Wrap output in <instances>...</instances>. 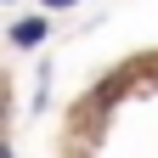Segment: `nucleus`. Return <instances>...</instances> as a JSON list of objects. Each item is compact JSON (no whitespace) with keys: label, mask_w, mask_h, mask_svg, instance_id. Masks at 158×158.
<instances>
[{"label":"nucleus","mask_w":158,"mask_h":158,"mask_svg":"<svg viewBox=\"0 0 158 158\" xmlns=\"http://www.w3.org/2000/svg\"><path fill=\"white\" fill-rule=\"evenodd\" d=\"M6 40H11L17 51H40V45L51 40V17H45V11H28V17H11Z\"/></svg>","instance_id":"obj_1"},{"label":"nucleus","mask_w":158,"mask_h":158,"mask_svg":"<svg viewBox=\"0 0 158 158\" xmlns=\"http://www.w3.org/2000/svg\"><path fill=\"white\" fill-rule=\"evenodd\" d=\"M45 11H68V6H79V0H40Z\"/></svg>","instance_id":"obj_2"},{"label":"nucleus","mask_w":158,"mask_h":158,"mask_svg":"<svg viewBox=\"0 0 158 158\" xmlns=\"http://www.w3.org/2000/svg\"><path fill=\"white\" fill-rule=\"evenodd\" d=\"M0 158H11V141H6V135H0Z\"/></svg>","instance_id":"obj_3"},{"label":"nucleus","mask_w":158,"mask_h":158,"mask_svg":"<svg viewBox=\"0 0 158 158\" xmlns=\"http://www.w3.org/2000/svg\"><path fill=\"white\" fill-rule=\"evenodd\" d=\"M0 6H17V0H0Z\"/></svg>","instance_id":"obj_4"}]
</instances>
